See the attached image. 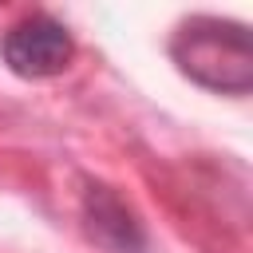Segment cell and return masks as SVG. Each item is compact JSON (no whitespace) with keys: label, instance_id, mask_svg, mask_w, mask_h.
<instances>
[{"label":"cell","instance_id":"cell-1","mask_svg":"<svg viewBox=\"0 0 253 253\" xmlns=\"http://www.w3.org/2000/svg\"><path fill=\"white\" fill-rule=\"evenodd\" d=\"M174 67L217 95H249L253 87V43L249 28L221 16H186L170 36Z\"/></svg>","mask_w":253,"mask_h":253},{"label":"cell","instance_id":"cell-2","mask_svg":"<svg viewBox=\"0 0 253 253\" xmlns=\"http://www.w3.org/2000/svg\"><path fill=\"white\" fill-rule=\"evenodd\" d=\"M0 59L20 79H55L75 59V40L67 24H59L47 12H32L16 20L0 36Z\"/></svg>","mask_w":253,"mask_h":253},{"label":"cell","instance_id":"cell-3","mask_svg":"<svg viewBox=\"0 0 253 253\" xmlns=\"http://www.w3.org/2000/svg\"><path fill=\"white\" fill-rule=\"evenodd\" d=\"M83 229L87 237L107 253H146V229L138 213L126 206V198L107 182H83L79 198Z\"/></svg>","mask_w":253,"mask_h":253}]
</instances>
